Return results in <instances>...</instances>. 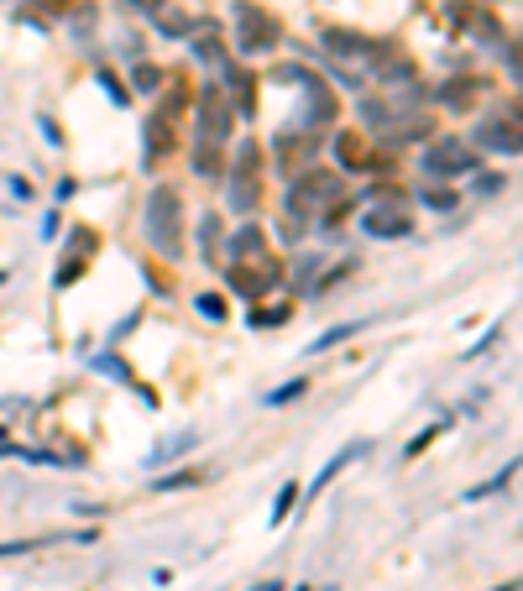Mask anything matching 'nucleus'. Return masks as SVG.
<instances>
[{"mask_svg":"<svg viewBox=\"0 0 523 591\" xmlns=\"http://www.w3.org/2000/svg\"><path fill=\"white\" fill-rule=\"evenodd\" d=\"M325 42H330L335 53H346V58H382V48H377V42L356 37V32H325Z\"/></svg>","mask_w":523,"mask_h":591,"instance_id":"nucleus-8","label":"nucleus"},{"mask_svg":"<svg viewBox=\"0 0 523 591\" xmlns=\"http://www.w3.org/2000/svg\"><path fill=\"white\" fill-rule=\"evenodd\" d=\"M293 497H299V482H288V487L278 492V508H272V524H283V518L293 513Z\"/></svg>","mask_w":523,"mask_h":591,"instance_id":"nucleus-12","label":"nucleus"},{"mask_svg":"<svg viewBox=\"0 0 523 591\" xmlns=\"http://www.w3.org/2000/svg\"><path fill=\"white\" fill-rule=\"evenodd\" d=\"M293 591H314V586H293Z\"/></svg>","mask_w":523,"mask_h":591,"instance_id":"nucleus-21","label":"nucleus"},{"mask_svg":"<svg viewBox=\"0 0 523 591\" xmlns=\"http://www.w3.org/2000/svg\"><path fill=\"white\" fill-rule=\"evenodd\" d=\"M518 466H523V456H518V461H508L503 471H497V476H492V482H482V487H471L466 497H471V503H476V497H492L497 487H508V482H513V471H518Z\"/></svg>","mask_w":523,"mask_h":591,"instance_id":"nucleus-11","label":"nucleus"},{"mask_svg":"<svg viewBox=\"0 0 523 591\" xmlns=\"http://www.w3.org/2000/svg\"><path fill=\"white\" fill-rule=\"evenodd\" d=\"M356 456H367V445H361V440H356V445H346V450H340V456H335V461H330V466H325L320 476H314V482H309V497H314V492H325V487H330L335 476L346 471V466H351Z\"/></svg>","mask_w":523,"mask_h":591,"instance_id":"nucleus-9","label":"nucleus"},{"mask_svg":"<svg viewBox=\"0 0 523 591\" xmlns=\"http://www.w3.org/2000/svg\"><path fill=\"white\" fill-rule=\"evenodd\" d=\"M429 204H435V210H456V199L440 194V189H429Z\"/></svg>","mask_w":523,"mask_h":591,"instance_id":"nucleus-17","label":"nucleus"},{"mask_svg":"<svg viewBox=\"0 0 523 591\" xmlns=\"http://www.w3.org/2000/svg\"><path fill=\"white\" fill-rule=\"evenodd\" d=\"M236 48H241L246 58L278 48V21H272L267 11H257L252 0H241V6H236Z\"/></svg>","mask_w":523,"mask_h":591,"instance_id":"nucleus-3","label":"nucleus"},{"mask_svg":"<svg viewBox=\"0 0 523 591\" xmlns=\"http://www.w3.org/2000/svg\"><path fill=\"white\" fill-rule=\"evenodd\" d=\"M199 241H204V262H220V220H215V215H204Z\"/></svg>","mask_w":523,"mask_h":591,"instance_id":"nucleus-10","label":"nucleus"},{"mask_svg":"<svg viewBox=\"0 0 523 591\" xmlns=\"http://www.w3.org/2000/svg\"><path fill=\"white\" fill-rule=\"evenodd\" d=\"M513 68H518V79H523V53H513Z\"/></svg>","mask_w":523,"mask_h":591,"instance_id":"nucleus-19","label":"nucleus"},{"mask_svg":"<svg viewBox=\"0 0 523 591\" xmlns=\"http://www.w3.org/2000/svg\"><path fill=\"white\" fill-rule=\"evenodd\" d=\"M257 142H241L236 147V168H231V210L236 215H252L257 199H262V178H257Z\"/></svg>","mask_w":523,"mask_h":591,"instance_id":"nucleus-4","label":"nucleus"},{"mask_svg":"<svg viewBox=\"0 0 523 591\" xmlns=\"http://www.w3.org/2000/svg\"><path fill=\"white\" fill-rule=\"evenodd\" d=\"M184 204H178V189H152V199H147V241L157 246V252L163 257H184V231H178V225H184Z\"/></svg>","mask_w":523,"mask_h":591,"instance_id":"nucleus-2","label":"nucleus"},{"mask_svg":"<svg viewBox=\"0 0 523 591\" xmlns=\"http://www.w3.org/2000/svg\"><path fill=\"white\" fill-rule=\"evenodd\" d=\"M299 393H304V382H288L283 393H272V403H288V398H299Z\"/></svg>","mask_w":523,"mask_h":591,"instance_id":"nucleus-18","label":"nucleus"},{"mask_svg":"<svg viewBox=\"0 0 523 591\" xmlns=\"http://www.w3.org/2000/svg\"><path fill=\"white\" fill-rule=\"evenodd\" d=\"M231 136V100L220 89L199 95V121H194V163L204 178H220V142Z\"/></svg>","mask_w":523,"mask_h":591,"instance_id":"nucleus-1","label":"nucleus"},{"mask_svg":"<svg viewBox=\"0 0 523 591\" xmlns=\"http://www.w3.org/2000/svg\"><path fill=\"white\" fill-rule=\"evenodd\" d=\"M346 335H351V325H335L330 335H320V340H314V351H330V346H340Z\"/></svg>","mask_w":523,"mask_h":591,"instance_id":"nucleus-14","label":"nucleus"},{"mask_svg":"<svg viewBox=\"0 0 523 591\" xmlns=\"http://www.w3.org/2000/svg\"><path fill=\"white\" fill-rule=\"evenodd\" d=\"M361 231H367V236H382V241H393V236H408V231H414V215H408V204H403V199H388V204H377V210L361 215Z\"/></svg>","mask_w":523,"mask_h":591,"instance_id":"nucleus-6","label":"nucleus"},{"mask_svg":"<svg viewBox=\"0 0 523 591\" xmlns=\"http://www.w3.org/2000/svg\"><path fill=\"white\" fill-rule=\"evenodd\" d=\"M189 445H194V440H189V435H178V440H168V445H163V450H157V456H152V461H147V466H163V461H168V456H178V450H189Z\"/></svg>","mask_w":523,"mask_h":591,"instance_id":"nucleus-13","label":"nucleus"},{"mask_svg":"<svg viewBox=\"0 0 523 591\" xmlns=\"http://www.w3.org/2000/svg\"><path fill=\"white\" fill-rule=\"evenodd\" d=\"M424 168L435 173V178H461V173L476 168V152L461 142V136H440V142L424 152Z\"/></svg>","mask_w":523,"mask_h":591,"instance_id":"nucleus-5","label":"nucleus"},{"mask_svg":"<svg viewBox=\"0 0 523 591\" xmlns=\"http://www.w3.org/2000/svg\"><path fill=\"white\" fill-rule=\"evenodd\" d=\"M257 591H283V586H278V581H272V586H257Z\"/></svg>","mask_w":523,"mask_h":591,"instance_id":"nucleus-20","label":"nucleus"},{"mask_svg":"<svg viewBox=\"0 0 523 591\" xmlns=\"http://www.w3.org/2000/svg\"><path fill=\"white\" fill-rule=\"evenodd\" d=\"M476 142H482L487 152H523V126L513 116H492V121H482Z\"/></svg>","mask_w":523,"mask_h":591,"instance_id":"nucleus-7","label":"nucleus"},{"mask_svg":"<svg viewBox=\"0 0 523 591\" xmlns=\"http://www.w3.org/2000/svg\"><path fill=\"white\" fill-rule=\"evenodd\" d=\"M497 591H518V586H497Z\"/></svg>","mask_w":523,"mask_h":591,"instance_id":"nucleus-22","label":"nucleus"},{"mask_svg":"<svg viewBox=\"0 0 523 591\" xmlns=\"http://www.w3.org/2000/svg\"><path fill=\"white\" fill-rule=\"evenodd\" d=\"M199 309H204V314H210V320H220V314H225V309H220V299H215V293H199Z\"/></svg>","mask_w":523,"mask_h":591,"instance_id":"nucleus-16","label":"nucleus"},{"mask_svg":"<svg viewBox=\"0 0 523 591\" xmlns=\"http://www.w3.org/2000/svg\"><path fill=\"white\" fill-rule=\"evenodd\" d=\"M189 482H199V476H194V471H178V476H163L157 487H163V492H173V487H189Z\"/></svg>","mask_w":523,"mask_h":591,"instance_id":"nucleus-15","label":"nucleus"}]
</instances>
